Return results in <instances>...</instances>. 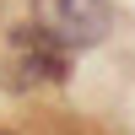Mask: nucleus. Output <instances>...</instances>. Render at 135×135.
I'll return each instance as SVG.
<instances>
[{
  "mask_svg": "<svg viewBox=\"0 0 135 135\" xmlns=\"http://www.w3.org/2000/svg\"><path fill=\"white\" fill-rule=\"evenodd\" d=\"M32 32L60 49H92L114 32L108 0H32Z\"/></svg>",
  "mask_w": 135,
  "mask_h": 135,
  "instance_id": "f257e3e1",
  "label": "nucleus"
},
{
  "mask_svg": "<svg viewBox=\"0 0 135 135\" xmlns=\"http://www.w3.org/2000/svg\"><path fill=\"white\" fill-rule=\"evenodd\" d=\"M0 135H11V130H0Z\"/></svg>",
  "mask_w": 135,
  "mask_h": 135,
  "instance_id": "f03ea898",
  "label": "nucleus"
}]
</instances>
